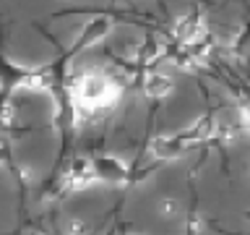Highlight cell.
<instances>
[{
  "instance_id": "6da1fadb",
  "label": "cell",
  "mask_w": 250,
  "mask_h": 235,
  "mask_svg": "<svg viewBox=\"0 0 250 235\" xmlns=\"http://www.w3.org/2000/svg\"><path fill=\"white\" fill-rule=\"evenodd\" d=\"M94 180H97V175H94V164L86 162V160H76L68 167L65 178H62V188H65V191H78V188L91 186Z\"/></svg>"
},
{
  "instance_id": "5b68a950",
  "label": "cell",
  "mask_w": 250,
  "mask_h": 235,
  "mask_svg": "<svg viewBox=\"0 0 250 235\" xmlns=\"http://www.w3.org/2000/svg\"><path fill=\"white\" fill-rule=\"evenodd\" d=\"M107 29H109V21H104V19L91 21L89 26L83 29V34H81V39H78V45H81V47H86V45H94L97 39H102V37L107 34Z\"/></svg>"
},
{
  "instance_id": "52a82bcc",
  "label": "cell",
  "mask_w": 250,
  "mask_h": 235,
  "mask_svg": "<svg viewBox=\"0 0 250 235\" xmlns=\"http://www.w3.org/2000/svg\"><path fill=\"white\" fill-rule=\"evenodd\" d=\"M162 212H164V214H175V212H177L175 201H172V199H164V204H162Z\"/></svg>"
},
{
  "instance_id": "277c9868",
  "label": "cell",
  "mask_w": 250,
  "mask_h": 235,
  "mask_svg": "<svg viewBox=\"0 0 250 235\" xmlns=\"http://www.w3.org/2000/svg\"><path fill=\"white\" fill-rule=\"evenodd\" d=\"M144 89H146L148 97H156V99H159V97H167V94H169L172 81H169L167 76H162V73H151V76L144 81Z\"/></svg>"
},
{
  "instance_id": "8992f818",
  "label": "cell",
  "mask_w": 250,
  "mask_h": 235,
  "mask_svg": "<svg viewBox=\"0 0 250 235\" xmlns=\"http://www.w3.org/2000/svg\"><path fill=\"white\" fill-rule=\"evenodd\" d=\"M237 47H240V50H250V29H245V34L240 37Z\"/></svg>"
},
{
  "instance_id": "3957f363",
  "label": "cell",
  "mask_w": 250,
  "mask_h": 235,
  "mask_svg": "<svg viewBox=\"0 0 250 235\" xmlns=\"http://www.w3.org/2000/svg\"><path fill=\"white\" fill-rule=\"evenodd\" d=\"M151 149H154L156 160H175L185 146H183V141H180L177 136H162V139L154 141Z\"/></svg>"
},
{
  "instance_id": "7a4b0ae2",
  "label": "cell",
  "mask_w": 250,
  "mask_h": 235,
  "mask_svg": "<svg viewBox=\"0 0 250 235\" xmlns=\"http://www.w3.org/2000/svg\"><path fill=\"white\" fill-rule=\"evenodd\" d=\"M94 175L97 180H112V183H120L125 178V164H120L115 160V157H99V160H94Z\"/></svg>"
}]
</instances>
